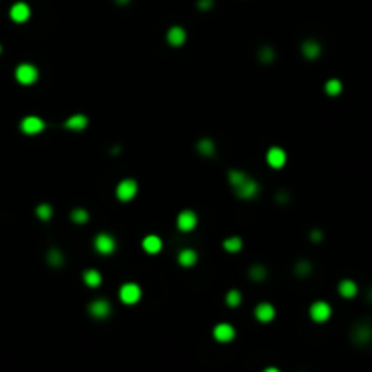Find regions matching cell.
<instances>
[{
  "instance_id": "1",
  "label": "cell",
  "mask_w": 372,
  "mask_h": 372,
  "mask_svg": "<svg viewBox=\"0 0 372 372\" xmlns=\"http://www.w3.org/2000/svg\"><path fill=\"white\" fill-rule=\"evenodd\" d=\"M15 78L22 86H31V84L39 80V69L33 64H20L17 67V71H15Z\"/></svg>"
},
{
  "instance_id": "2",
  "label": "cell",
  "mask_w": 372,
  "mask_h": 372,
  "mask_svg": "<svg viewBox=\"0 0 372 372\" xmlns=\"http://www.w3.org/2000/svg\"><path fill=\"white\" fill-rule=\"evenodd\" d=\"M137 191H138V186L135 180H122L120 184H118V187H116V198H118L120 202H129V200L135 198Z\"/></svg>"
},
{
  "instance_id": "3",
  "label": "cell",
  "mask_w": 372,
  "mask_h": 372,
  "mask_svg": "<svg viewBox=\"0 0 372 372\" xmlns=\"http://www.w3.org/2000/svg\"><path fill=\"white\" fill-rule=\"evenodd\" d=\"M142 298V289L138 287L137 283H126L122 285L120 289V300L124 301V303H127V305H133V303H137L138 300Z\"/></svg>"
},
{
  "instance_id": "4",
  "label": "cell",
  "mask_w": 372,
  "mask_h": 372,
  "mask_svg": "<svg viewBox=\"0 0 372 372\" xmlns=\"http://www.w3.org/2000/svg\"><path fill=\"white\" fill-rule=\"evenodd\" d=\"M330 314H332V309H330V305H328L327 301H316V303L311 305V318L314 322L318 323L327 322L328 318H330Z\"/></svg>"
},
{
  "instance_id": "5",
  "label": "cell",
  "mask_w": 372,
  "mask_h": 372,
  "mask_svg": "<svg viewBox=\"0 0 372 372\" xmlns=\"http://www.w3.org/2000/svg\"><path fill=\"white\" fill-rule=\"evenodd\" d=\"M9 17H11L13 22H17V24L26 22V20L31 17V7H29L26 2H17V4H13L11 9H9Z\"/></svg>"
},
{
  "instance_id": "6",
  "label": "cell",
  "mask_w": 372,
  "mask_h": 372,
  "mask_svg": "<svg viewBox=\"0 0 372 372\" xmlns=\"http://www.w3.org/2000/svg\"><path fill=\"white\" fill-rule=\"evenodd\" d=\"M44 120L39 118V116H26L22 122H20V129L26 135H37V133L44 131Z\"/></svg>"
},
{
  "instance_id": "7",
  "label": "cell",
  "mask_w": 372,
  "mask_h": 372,
  "mask_svg": "<svg viewBox=\"0 0 372 372\" xmlns=\"http://www.w3.org/2000/svg\"><path fill=\"white\" fill-rule=\"evenodd\" d=\"M89 314L93 318L104 320V318H107L111 314V303L107 300H94L89 305Z\"/></svg>"
},
{
  "instance_id": "8",
  "label": "cell",
  "mask_w": 372,
  "mask_h": 372,
  "mask_svg": "<svg viewBox=\"0 0 372 372\" xmlns=\"http://www.w3.org/2000/svg\"><path fill=\"white\" fill-rule=\"evenodd\" d=\"M94 249L98 252H102V254H111V252L115 251V238L102 232V234H98L94 238Z\"/></svg>"
},
{
  "instance_id": "9",
  "label": "cell",
  "mask_w": 372,
  "mask_h": 372,
  "mask_svg": "<svg viewBox=\"0 0 372 372\" xmlns=\"http://www.w3.org/2000/svg\"><path fill=\"white\" fill-rule=\"evenodd\" d=\"M267 162H269V165H271V167L279 169V167H283L285 162H287V154H285L283 149L271 147L267 151Z\"/></svg>"
},
{
  "instance_id": "10",
  "label": "cell",
  "mask_w": 372,
  "mask_h": 372,
  "mask_svg": "<svg viewBox=\"0 0 372 372\" xmlns=\"http://www.w3.org/2000/svg\"><path fill=\"white\" fill-rule=\"evenodd\" d=\"M234 192L238 194L240 198H243V200H251V198L256 196L258 192V184L254 180H251V178H247L243 184H241L240 187H236Z\"/></svg>"
},
{
  "instance_id": "11",
  "label": "cell",
  "mask_w": 372,
  "mask_h": 372,
  "mask_svg": "<svg viewBox=\"0 0 372 372\" xmlns=\"http://www.w3.org/2000/svg\"><path fill=\"white\" fill-rule=\"evenodd\" d=\"M213 334L220 343H227V341H231V339L234 338V328H232V325H229V323H218V325L214 327Z\"/></svg>"
},
{
  "instance_id": "12",
  "label": "cell",
  "mask_w": 372,
  "mask_h": 372,
  "mask_svg": "<svg viewBox=\"0 0 372 372\" xmlns=\"http://www.w3.org/2000/svg\"><path fill=\"white\" fill-rule=\"evenodd\" d=\"M178 229L180 231H186V232H189V231H192L194 227H196L198 224V218L196 214L192 213V211H184V213H180V216H178Z\"/></svg>"
},
{
  "instance_id": "13",
  "label": "cell",
  "mask_w": 372,
  "mask_h": 372,
  "mask_svg": "<svg viewBox=\"0 0 372 372\" xmlns=\"http://www.w3.org/2000/svg\"><path fill=\"white\" fill-rule=\"evenodd\" d=\"M352 338L358 343H369L372 339V325L369 323H360L358 327L352 330Z\"/></svg>"
},
{
  "instance_id": "14",
  "label": "cell",
  "mask_w": 372,
  "mask_h": 372,
  "mask_svg": "<svg viewBox=\"0 0 372 372\" xmlns=\"http://www.w3.org/2000/svg\"><path fill=\"white\" fill-rule=\"evenodd\" d=\"M254 314H256V318L260 320V322L267 323V322H271V320H274L276 311H274V307L271 305V303L263 301V303H260V305L254 309Z\"/></svg>"
},
{
  "instance_id": "15",
  "label": "cell",
  "mask_w": 372,
  "mask_h": 372,
  "mask_svg": "<svg viewBox=\"0 0 372 372\" xmlns=\"http://www.w3.org/2000/svg\"><path fill=\"white\" fill-rule=\"evenodd\" d=\"M186 39H187L186 29L180 28V26H173V28L167 31V42H169L171 46H182L186 42Z\"/></svg>"
},
{
  "instance_id": "16",
  "label": "cell",
  "mask_w": 372,
  "mask_h": 372,
  "mask_svg": "<svg viewBox=\"0 0 372 372\" xmlns=\"http://www.w3.org/2000/svg\"><path fill=\"white\" fill-rule=\"evenodd\" d=\"M338 290L343 298H354L358 294V285L352 279H341L338 285Z\"/></svg>"
},
{
  "instance_id": "17",
  "label": "cell",
  "mask_w": 372,
  "mask_h": 372,
  "mask_svg": "<svg viewBox=\"0 0 372 372\" xmlns=\"http://www.w3.org/2000/svg\"><path fill=\"white\" fill-rule=\"evenodd\" d=\"M301 53L307 56V58H318L320 56V53H322V47H320V44H318L316 40H305L303 42V46H301Z\"/></svg>"
},
{
  "instance_id": "18",
  "label": "cell",
  "mask_w": 372,
  "mask_h": 372,
  "mask_svg": "<svg viewBox=\"0 0 372 372\" xmlns=\"http://www.w3.org/2000/svg\"><path fill=\"white\" fill-rule=\"evenodd\" d=\"M142 247L149 252V254H156V252L162 249V240H160L158 236H154V234L145 236V238H143V241H142Z\"/></svg>"
},
{
  "instance_id": "19",
  "label": "cell",
  "mask_w": 372,
  "mask_h": 372,
  "mask_svg": "<svg viewBox=\"0 0 372 372\" xmlns=\"http://www.w3.org/2000/svg\"><path fill=\"white\" fill-rule=\"evenodd\" d=\"M86 126H88V118L84 115H73L71 118L66 120V127L71 131H82L86 129Z\"/></svg>"
},
{
  "instance_id": "20",
  "label": "cell",
  "mask_w": 372,
  "mask_h": 372,
  "mask_svg": "<svg viewBox=\"0 0 372 372\" xmlns=\"http://www.w3.org/2000/svg\"><path fill=\"white\" fill-rule=\"evenodd\" d=\"M196 252L192 251V249H184V251L178 254V262L184 265V267H191V265H194L196 263Z\"/></svg>"
},
{
  "instance_id": "21",
  "label": "cell",
  "mask_w": 372,
  "mask_h": 372,
  "mask_svg": "<svg viewBox=\"0 0 372 372\" xmlns=\"http://www.w3.org/2000/svg\"><path fill=\"white\" fill-rule=\"evenodd\" d=\"M84 281H86V285H88V287H98L100 281H102V276H100L98 271L89 269V271H86V273H84Z\"/></svg>"
},
{
  "instance_id": "22",
  "label": "cell",
  "mask_w": 372,
  "mask_h": 372,
  "mask_svg": "<svg viewBox=\"0 0 372 372\" xmlns=\"http://www.w3.org/2000/svg\"><path fill=\"white\" fill-rule=\"evenodd\" d=\"M249 176L243 173V171H236V169H232V171H229V184L232 186V189H236V187H240L243 182L247 180Z\"/></svg>"
},
{
  "instance_id": "23",
  "label": "cell",
  "mask_w": 372,
  "mask_h": 372,
  "mask_svg": "<svg viewBox=\"0 0 372 372\" xmlns=\"http://www.w3.org/2000/svg\"><path fill=\"white\" fill-rule=\"evenodd\" d=\"M341 89H343V86H341V82H339L338 78H332V80H328L325 84V93L330 94V96H338L341 93Z\"/></svg>"
},
{
  "instance_id": "24",
  "label": "cell",
  "mask_w": 372,
  "mask_h": 372,
  "mask_svg": "<svg viewBox=\"0 0 372 372\" xmlns=\"http://www.w3.org/2000/svg\"><path fill=\"white\" fill-rule=\"evenodd\" d=\"M198 151H200L203 156H213L214 143L211 142V140H200V143H198Z\"/></svg>"
},
{
  "instance_id": "25",
  "label": "cell",
  "mask_w": 372,
  "mask_h": 372,
  "mask_svg": "<svg viewBox=\"0 0 372 372\" xmlns=\"http://www.w3.org/2000/svg\"><path fill=\"white\" fill-rule=\"evenodd\" d=\"M224 247L227 249L229 252H236L241 249V240L238 238V236H232V238H227L224 243Z\"/></svg>"
},
{
  "instance_id": "26",
  "label": "cell",
  "mask_w": 372,
  "mask_h": 372,
  "mask_svg": "<svg viewBox=\"0 0 372 372\" xmlns=\"http://www.w3.org/2000/svg\"><path fill=\"white\" fill-rule=\"evenodd\" d=\"M51 214H53V209H51V205H47V203H40L39 207H37V216H39L40 220H49Z\"/></svg>"
},
{
  "instance_id": "27",
  "label": "cell",
  "mask_w": 372,
  "mask_h": 372,
  "mask_svg": "<svg viewBox=\"0 0 372 372\" xmlns=\"http://www.w3.org/2000/svg\"><path fill=\"white\" fill-rule=\"evenodd\" d=\"M225 300H227V305L229 307H236V305H240L241 294L238 292V290H229L227 296H225Z\"/></svg>"
},
{
  "instance_id": "28",
  "label": "cell",
  "mask_w": 372,
  "mask_h": 372,
  "mask_svg": "<svg viewBox=\"0 0 372 372\" xmlns=\"http://www.w3.org/2000/svg\"><path fill=\"white\" fill-rule=\"evenodd\" d=\"M88 211H84V209H75L71 213V220L75 224H84V222H88Z\"/></svg>"
},
{
  "instance_id": "29",
  "label": "cell",
  "mask_w": 372,
  "mask_h": 372,
  "mask_svg": "<svg viewBox=\"0 0 372 372\" xmlns=\"http://www.w3.org/2000/svg\"><path fill=\"white\" fill-rule=\"evenodd\" d=\"M47 260H49L51 265H55V267H58V265H62V262H64V258H62L60 251L58 249H51L49 254H47Z\"/></svg>"
},
{
  "instance_id": "30",
  "label": "cell",
  "mask_w": 372,
  "mask_h": 372,
  "mask_svg": "<svg viewBox=\"0 0 372 372\" xmlns=\"http://www.w3.org/2000/svg\"><path fill=\"white\" fill-rule=\"evenodd\" d=\"M251 278L252 279H263L265 278V269H263L262 265H254V267L251 269Z\"/></svg>"
},
{
  "instance_id": "31",
  "label": "cell",
  "mask_w": 372,
  "mask_h": 372,
  "mask_svg": "<svg viewBox=\"0 0 372 372\" xmlns=\"http://www.w3.org/2000/svg\"><path fill=\"white\" fill-rule=\"evenodd\" d=\"M260 58H262L263 62H269V60H273L274 58V51L273 49H262L260 51Z\"/></svg>"
},
{
  "instance_id": "32",
  "label": "cell",
  "mask_w": 372,
  "mask_h": 372,
  "mask_svg": "<svg viewBox=\"0 0 372 372\" xmlns=\"http://www.w3.org/2000/svg\"><path fill=\"white\" fill-rule=\"evenodd\" d=\"M296 271H298V274H303V276H305V274L311 273V265H309L307 262H301V263H298Z\"/></svg>"
},
{
  "instance_id": "33",
  "label": "cell",
  "mask_w": 372,
  "mask_h": 372,
  "mask_svg": "<svg viewBox=\"0 0 372 372\" xmlns=\"http://www.w3.org/2000/svg\"><path fill=\"white\" fill-rule=\"evenodd\" d=\"M213 0H198V7L202 9V11H207V9H211L213 7Z\"/></svg>"
},
{
  "instance_id": "34",
  "label": "cell",
  "mask_w": 372,
  "mask_h": 372,
  "mask_svg": "<svg viewBox=\"0 0 372 372\" xmlns=\"http://www.w3.org/2000/svg\"><path fill=\"white\" fill-rule=\"evenodd\" d=\"M312 240H322V234H320V231H312Z\"/></svg>"
},
{
  "instance_id": "35",
  "label": "cell",
  "mask_w": 372,
  "mask_h": 372,
  "mask_svg": "<svg viewBox=\"0 0 372 372\" xmlns=\"http://www.w3.org/2000/svg\"><path fill=\"white\" fill-rule=\"evenodd\" d=\"M263 372H279L278 369H274V367H269V369H265Z\"/></svg>"
},
{
  "instance_id": "36",
  "label": "cell",
  "mask_w": 372,
  "mask_h": 372,
  "mask_svg": "<svg viewBox=\"0 0 372 372\" xmlns=\"http://www.w3.org/2000/svg\"><path fill=\"white\" fill-rule=\"evenodd\" d=\"M127 2H129V0H116V4H122V6H124V4H127Z\"/></svg>"
},
{
  "instance_id": "37",
  "label": "cell",
  "mask_w": 372,
  "mask_h": 372,
  "mask_svg": "<svg viewBox=\"0 0 372 372\" xmlns=\"http://www.w3.org/2000/svg\"><path fill=\"white\" fill-rule=\"evenodd\" d=\"M0 53H2V46H0Z\"/></svg>"
}]
</instances>
